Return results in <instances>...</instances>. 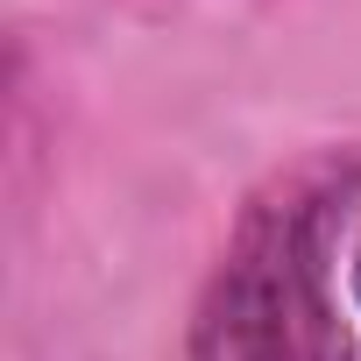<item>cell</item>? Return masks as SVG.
Instances as JSON below:
<instances>
[{"instance_id":"6da1fadb","label":"cell","mask_w":361,"mask_h":361,"mask_svg":"<svg viewBox=\"0 0 361 361\" xmlns=\"http://www.w3.org/2000/svg\"><path fill=\"white\" fill-rule=\"evenodd\" d=\"M361 192L354 156H305L241 206L199 312L192 361H347L333 312V241Z\"/></svg>"},{"instance_id":"7a4b0ae2","label":"cell","mask_w":361,"mask_h":361,"mask_svg":"<svg viewBox=\"0 0 361 361\" xmlns=\"http://www.w3.org/2000/svg\"><path fill=\"white\" fill-rule=\"evenodd\" d=\"M354 305H361V248H354Z\"/></svg>"}]
</instances>
